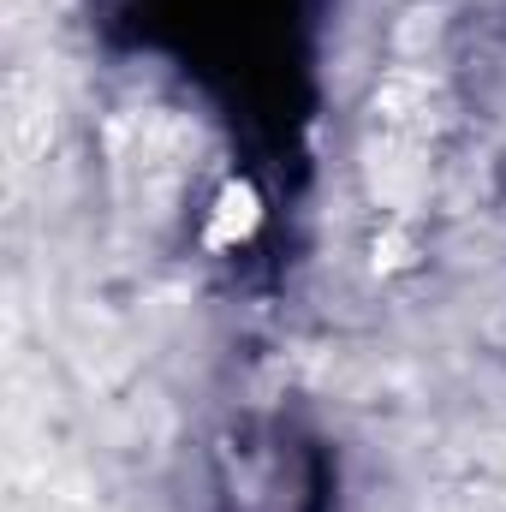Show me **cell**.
I'll return each mask as SVG.
<instances>
[{
	"mask_svg": "<svg viewBox=\"0 0 506 512\" xmlns=\"http://www.w3.org/2000/svg\"><path fill=\"white\" fill-rule=\"evenodd\" d=\"M114 161H120V185H126L131 203L143 209H167L179 179H185V161H191V126L173 120V114H137L114 131Z\"/></svg>",
	"mask_w": 506,
	"mask_h": 512,
	"instance_id": "1",
	"label": "cell"
},
{
	"mask_svg": "<svg viewBox=\"0 0 506 512\" xmlns=\"http://www.w3.org/2000/svg\"><path fill=\"white\" fill-rule=\"evenodd\" d=\"M364 173H370V191H376L387 209H417L423 191H429V167H423L417 137H393L387 131L381 143H370Z\"/></svg>",
	"mask_w": 506,
	"mask_h": 512,
	"instance_id": "2",
	"label": "cell"
},
{
	"mask_svg": "<svg viewBox=\"0 0 506 512\" xmlns=\"http://www.w3.org/2000/svg\"><path fill=\"white\" fill-rule=\"evenodd\" d=\"M0 131H6V155L12 167H30L48 137H54V102L36 78H12L6 84V108H0Z\"/></svg>",
	"mask_w": 506,
	"mask_h": 512,
	"instance_id": "3",
	"label": "cell"
},
{
	"mask_svg": "<svg viewBox=\"0 0 506 512\" xmlns=\"http://www.w3.org/2000/svg\"><path fill=\"white\" fill-rule=\"evenodd\" d=\"M376 120L393 137H423L441 120V90L423 72H393V78L376 84Z\"/></svg>",
	"mask_w": 506,
	"mask_h": 512,
	"instance_id": "4",
	"label": "cell"
},
{
	"mask_svg": "<svg viewBox=\"0 0 506 512\" xmlns=\"http://www.w3.org/2000/svg\"><path fill=\"white\" fill-rule=\"evenodd\" d=\"M256 227V191L251 185H227L221 191V209H215V221H209V245H233V239H245Z\"/></svg>",
	"mask_w": 506,
	"mask_h": 512,
	"instance_id": "5",
	"label": "cell"
}]
</instances>
